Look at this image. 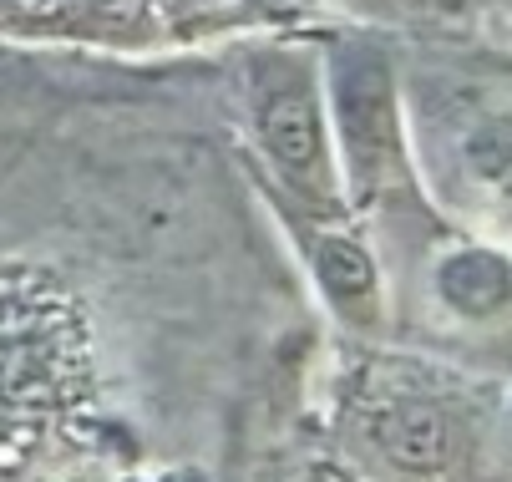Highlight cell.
I'll use <instances>...</instances> for the list:
<instances>
[{"instance_id": "1", "label": "cell", "mask_w": 512, "mask_h": 482, "mask_svg": "<svg viewBox=\"0 0 512 482\" xmlns=\"http://www.w3.org/2000/svg\"><path fill=\"white\" fill-rule=\"evenodd\" d=\"M325 432L355 477H502L507 396L502 381L442 361L421 346L340 340L325 376Z\"/></svg>"}, {"instance_id": "2", "label": "cell", "mask_w": 512, "mask_h": 482, "mask_svg": "<svg viewBox=\"0 0 512 482\" xmlns=\"http://www.w3.org/2000/svg\"><path fill=\"white\" fill-rule=\"evenodd\" d=\"M325 107L335 137V168L350 214L371 229L386 269L396 254L416 259L452 224L431 209L411 163V127L401 92V46L396 36L365 26H320Z\"/></svg>"}, {"instance_id": "3", "label": "cell", "mask_w": 512, "mask_h": 482, "mask_svg": "<svg viewBox=\"0 0 512 482\" xmlns=\"http://www.w3.org/2000/svg\"><path fill=\"white\" fill-rule=\"evenodd\" d=\"M239 163L264 209L350 214L335 137L325 107L320 26L315 31H254L229 41Z\"/></svg>"}, {"instance_id": "4", "label": "cell", "mask_w": 512, "mask_h": 482, "mask_svg": "<svg viewBox=\"0 0 512 482\" xmlns=\"http://www.w3.org/2000/svg\"><path fill=\"white\" fill-rule=\"evenodd\" d=\"M401 92L411 163L431 209L452 229L507 239L512 219V117L502 66H462L457 56L401 51Z\"/></svg>"}, {"instance_id": "5", "label": "cell", "mask_w": 512, "mask_h": 482, "mask_svg": "<svg viewBox=\"0 0 512 482\" xmlns=\"http://www.w3.org/2000/svg\"><path fill=\"white\" fill-rule=\"evenodd\" d=\"M315 26H330L320 0H0V46L92 61H178Z\"/></svg>"}, {"instance_id": "6", "label": "cell", "mask_w": 512, "mask_h": 482, "mask_svg": "<svg viewBox=\"0 0 512 482\" xmlns=\"http://www.w3.org/2000/svg\"><path fill=\"white\" fill-rule=\"evenodd\" d=\"M295 254L310 295L320 300L340 340H381L396 330V285L391 269L355 214H295L264 209Z\"/></svg>"}, {"instance_id": "7", "label": "cell", "mask_w": 512, "mask_h": 482, "mask_svg": "<svg viewBox=\"0 0 512 482\" xmlns=\"http://www.w3.org/2000/svg\"><path fill=\"white\" fill-rule=\"evenodd\" d=\"M416 285L431 325L447 340H502L512 315L507 239L447 229L416 259Z\"/></svg>"}, {"instance_id": "8", "label": "cell", "mask_w": 512, "mask_h": 482, "mask_svg": "<svg viewBox=\"0 0 512 482\" xmlns=\"http://www.w3.org/2000/svg\"><path fill=\"white\" fill-rule=\"evenodd\" d=\"M320 11L340 26L442 41V36H457V31L477 26L482 0H320Z\"/></svg>"}]
</instances>
